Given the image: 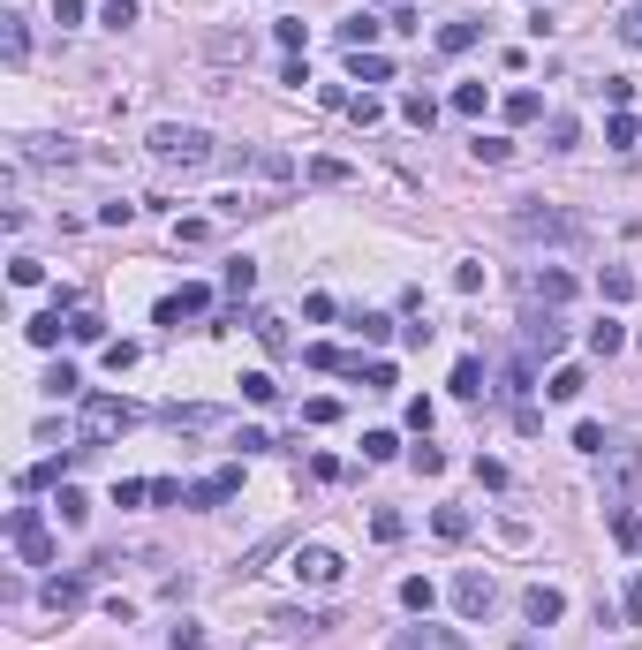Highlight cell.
<instances>
[{
  "mask_svg": "<svg viewBox=\"0 0 642 650\" xmlns=\"http://www.w3.org/2000/svg\"><path fill=\"white\" fill-rule=\"evenodd\" d=\"M635 492H642V439H612L597 454V507H605L620 545H635Z\"/></svg>",
  "mask_w": 642,
  "mask_h": 650,
  "instance_id": "obj_1",
  "label": "cell"
},
{
  "mask_svg": "<svg viewBox=\"0 0 642 650\" xmlns=\"http://www.w3.org/2000/svg\"><path fill=\"white\" fill-rule=\"evenodd\" d=\"M144 152H152V167H167V174H204L212 159H220V144L204 137V129H182V121H159L152 137H144Z\"/></svg>",
  "mask_w": 642,
  "mask_h": 650,
  "instance_id": "obj_2",
  "label": "cell"
},
{
  "mask_svg": "<svg viewBox=\"0 0 642 650\" xmlns=\"http://www.w3.org/2000/svg\"><path fill=\"white\" fill-rule=\"evenodd\" d=\"M507 227L522 242H590V220L582 212H559V205H514Z\"/></svg>",
  "mask_w": 642,
  "mask_h": 650,
  "instance_id": "obj_3",
  "label": "cell"
},
{
  "mask_svg": "<svg viewBox=\"0 0 642 650\" xmlns=\"http://www.w3.org/2000/svg\"><path fill=\"white\" fill-rule=\"evenodd\" d=\"M129 424H136V409L121 394H84V446L114 439V431H129Z\"/></svg>",
  "mask_w": 642,
  "mask_h": 650,
  "instance_id": "obj_4",
  "label": "cell"
},
{
  "mask_svg": "<svg viewBox=\"0 0 642 650\" xmlns=\"http://www.w3.org/2000/svg\"><path fill=\"white\" fill-rule=\"evenodd\" d=\"M8 537H16L23 567H53V537H46V522H38V507H16V514H8Z\"/></svg>",
  "mask_w": 642,
  "mask_h": 650,
  "instance_id": "obj_5",
  "label": "cell"
},
{
  "mask_svg": "<svg viewBox=\"0 0 642 650\" xmlns=\"http://www.w3.org/2000/svg\"><path fill=\"white\" fill-rule=\"evenodd\" d=\"M288 575H295V582H318V590H325V582H340V575H348V560H340L333 545H295Z\"/></svg>",
  "mask_w": 642,
  "mask_h": 650,
  "instance_id": "obj_6",
  "label": "cell"
},
{
  "mask_svg": "<svg viewBox=\"0 0 642 650\" xmlns=\"http://www.w3.org/2000/svg\"><path fill=\"white\" fill-rule=\"evenodd\" d=\"M454 605H461V620H484L491 605H499V582H491L484 567H469V575L454 582Z\"/></svg>",
  "mask_w": 642,
  "mask_h": 650,
  "instance_id": "obj_7",
  "label": "cell"
},
{
  "mask_svg": "<svg viewBox=\"0 0 642 650\" xmlns=\"http://www.w3.org/2000/svg\"><path fill=\"white\" fill-rule=\"evenodd\" d=\"M84 598H91V575H46L38 582V605H46V613H76Z\"/></svg>",
  "mask_w": 642,
  "mask_h": 650,
  "instance_id": "obj_8",
  "label": "cell"
},
{
  "mask_svg": "<svg viewBox=\"0 0 642 650\" xmlns=\"http://www.w3.org/2000/svg\"><path fill=\"white\" fill-rule=\"evenodd\" d=\"M522 341H529V356H559V348H567V325H559V310H537V318L522 325Z\"/></svg>",
  "mask_w": 642,
  "mask_h": 650,
  "instance_id": "obj_9",
  "label": "cell"
},
{
  "mask_svg": "<svg viewBox=\"0 0 642 650\" xmlns=\"http://www.w3.org/2000/svg\"><path fill=\"white\" fill-rule=\"evenodd\" d=\"M242 492V469H212V477H197L189 484V499L182 507H220V499H235Z\"/></svg>",
  "mask_w": 642,
  "mask_h": 650,
  "instance_id": "obj_10",
  "label": "cell"
},
{
  "mask_svg": "<svg viewBox=\"0 0 642 650\" xmlns=\"http://www.w3.org/2000/svg\"><path fill=\"white\" fill-rule=\"evenodd\" d=\"M23 159H31V167H76L84 152H76L68 137H23Z\"/></svg>",
  "mask_w": 642,
  "mask_h": 650,
  "instance_id": "obj_11",
  "label": "cell"
},
{
  "mask_svg": "<svg viewBox=\"0 0 642 650\" xmlns=\"http://www.w3.org/2000/svg\"><path fill=\"white\" fill-rule=\"evenodd\" d=\"M167 424L189 431V439H204V431H220V424H227V409H212V401H189V409H167Z\"/></svg>",
  "mask_w": 642,
  "mask_h": 650,
  "instance_id": "obj_12",
  "label": "cell"
},
{
  "mask_svg": "<svg viewBox=\"0 0 642 650\" xmlns=\"http://www.w3.org/2000/svg\"><path fill=\"white\" fill-rule=\"evenodd\" d=\"M386 650H469V643H461L454 628H401Z\"/></svg>",
  "mask_w": 642,
  "mask_h": 650,
  "instance_id": "obj_13",
  "label": "cell"
},
{
  "mask_svg": "<svg viewBox=\"0 0 642 650\" xmlns=\"http://www.w3.org/2000/svg\"><path fill=\"white\" fill-rule=\"evenodd\" d=\"M522 613H529V620H537V628H552V620H559V613H567V598H559L552 582H529V590H522Z\"/></svg>",
  "mask_w": 642,
  "mask_h": 650,
  "instance_id": "obj_14",
  "label": "cell"
},
{
  "mask_svg": "<svg viewBox=\"0 0 642 650\" xmlns=\"http://www.w3.org/2000/svg\"><path fill=\"white\" fill-rule=\"evenodd\" d=\"M212 310V288H182V295H167L159 303V325H182V318H204Z\"/></svg>",
  "mask_w": 642,
  "mask_h": 650,
  "instance_id": "obj_15",
  "label": "cell"
},
{
  "mask_svg": "<svg viewBox=\"0 0 642 650\" xmlns=\"http://www.w3.org/2000/svg\"><path fill=\"white\" fill-rule=\"evenodd\" d=\"M250 46H257L250 31H212V38H204V53H212V61H250Z\"/></svg>",
  "mask_w": 642,
  "mask_h": 650,
  "instance_id": "obj_16",
  "label": "cell"
},
{
  "mask_svg": "<svg viewBox=\"0 0 642 650\" xmlns=\"http://www.w3.org/2000/svg\"><path fill=\"white\" fill-rule=\"evenodd\" d=\"M529 288H537V303H544V310H559V303H567V295H575V280L559 273V265H544V273L529 280Z\"/></svg>",
  "mask_w": 642,
  "mask_h": 650,
  "instance_id": "obj_17",
  "label": "cell"
},
{
  "mask_svg": "<svg viewBox=\"0 0 642 650\" xmlns=\"http://www.w3.org/2000/svg\"><path fill=\"white\" fill-rule=\"evenodd\" d=\"M348 76L355 84H393V61L386 53H348Z\"/></svg>",
  "mask_w": 642,
  "mask_h": 650,
  "instance_id": "obj_18",
  "label": "cell"
},
{
  "mask_svg": "<svg viewBox=\"0 0 642 650\" xmlns=\"http://www.w3.org/2000/svg\"><path fill=\"white\" fill-rule=\"evenodd\" d=\"M0 53H8V61H23V53H31V23H23L16 8L0 16Z\"/></svg>",
  "mask_w": 642,
  "mask_h": 650,
  "instance_id": "obj_19",
  "label": "cell"
},
{
  "mask_svg": "<svg viewBox=\"0 0 642 650\" xmlns=\"http://www.w3.org/2000/svg\"><path fill=\"white\" fill-rule=\"evenodd\" d=\"M597 295H605V303H635V273H627V265H605V273H597Z\"/></svg>",
  "mask_w": 642,
  "mask_h": 650,
  "instance_id": "obj_20",
  "label": "cell"
},
{
  "mask_svg": "<svg viewBox=\"0 0 642 650\" xmlns=\"http://www.w3.org/2000/svg\"><path fill=\"white\" fill-rule=\"evenodd\" d=\"M272 628H280V635H318V628H333V620H325V613H295V605H280V613H272Z\"/></svg>",
  "mask_w": 642,
  "mask_h": 650,
  "instance_id": "obj_21",
  "label": "cell"
},
{
  "mask_svg": "<svg viewBox=\"0 0 642 650\" xmlns=\"http://www.w3.org/2000/svg\"><path fill=\"white\" fill-rule=\"evenodd\" d=\"M544 137H552L544 152H575V144H582V121H575V114H552V121H544Z\"/></svg>",
  "mask_w": 642,
  "mask_h": 650,
  "instance_id": "obj_22",
  "label": "cell"
},
{
  "mask_svg": "<svg viewBox=\"0 0 642 650\" xmlns=\"http://www.w3.org/2000/svg\"><path fill=\"white\" fill-rule=\"evenodd\" d=\"M250 333L272 348V356H288V318H272V310H257V318H250Z\"/></svg>",
  "mask_w": 642,
  "mask_h": 650,
  "instance_id": "obj_23",
  "label": "cell"
},
{
  "mask_svg": "<svg viewBox=\"0 0 642 650\" xmlns=\"http://www.w3.org/2000/svg\"><path fill=\"white\" fill-rule=\"evenodd\" d=\"M582 386H590V378H582L575 363H559V371L544 378V394H552V401H582Z\"/></svg>",
  "mask_w": 642,
  "mask_h": 650,
  "instance_id": "obj_24",
  "label": "cell"
},
{
  "mask_svg": "<svg viewBox=\"0 0 642 650\" xmlns=\"http://www.w3.org/2000/svg\"><path fill=\"white\" fill-rule=\"evenodd\" d=\"M378 31H386V23H371V16H348V23H340V46H348V53H371V38Z\"/></svg>",
  "mask_w": 642,
  "mask_h": 650,
  "instance_id": "obj_25",
  "label": "cell"
},
{
  "mask_svg": "<svg viewBox=\"0 0 642 650\" xmlns=\"http://www.w3.org/2000/svg\"><path fill=\"white\" fill-rule=\"evenodd\" d=\"M446 386H454L461 401H476V394H484V363H476V356H461V363H454V378H446Z\"/></svg>",
  "mask_w": 642,
  "mask_h": 650,
  "instance_id": "obj_26",
  "label": "cell"
},
{
  "mask_svg": "<svg viewBox=\"0 0 642 650\" xmlns=\"http://www.w3.org/2000/svg\"><path fill=\"white\" fill-rule=\"evenodd\" d=\"M431 530H439L446 545H461V537H469L476 522H469V507H439V514H431Z\"/></svg>",
  "mask_w": 642,
  "mask_h": 650,
  "instance_id": "obj_27",
  "label": "cell"
},
{
  "mask_svg": "<svg viewBox=\"0 0 642 650\" xmlns=\"http://www.w3.org/2000/svg\"><path fill=\"white\" fill-rule=\"evenodd\" d=\"M620 348H627V325L597 318V325H590V356H620Z\"/></svg>",
  "mask_w": 642,
  "mask_h": 650,
  "instance_id": "obj_28",
  "label": "cell"
},
{
  "mask_svg": "<svg viewBox=\"0 0 642 650\" xmlns=\"http://www.w3.org/2000/svg\"><path fill=\"white\" fill-rule=\"evenodd\" d=\"M303 363H310V371H355V378H363V363H355V356H340V348H303Z\"/></svg>",
  "mask_w": 642,
  "mask_h": 650,
  "instance_id": "obj_29",
  "label": "cell"
},
{
  "mask_svg": "<svg viewBox=\"0 0 642 650\" xmlns=\"http://www.w3.org/2000/svg\"><path fill=\"white\" fill-rule=\"evenodd\" d=\"M484 38V23H439V53H469Z\"/></svg>",
  "mask_w": 642,
  "mask_h": 650,
  "instance_id": "obj_30",
  "label": "cell"
},
{
  "mask_svg": "<svg viewBox=\"0 0 642 650\" xmlns=\"http://www.w3.org/2000/svg\"><path fill=\"white\" fill-rule=\"evenodd\" d=\"M46 394H53V401H76V394H84V378H76V363H53V371H46Z\"/></svg>",
  "mask_w": 642,
  "mask_h": 650,
  "instance_id": "obj_31",
  "label": "cell"
},
{
  "mask_svg": "<svg viewBox=\"0 0 642 650\" xmlns=\"http://www.w3.org/2000/svg\"><path fill=\"white\" fill-rule=\"evenodd\" d=\"M53 507H61V522H68V530H84V522H91V499L76 492V484H61V499H53Z\"/></svg>",
  "mask_w": 642,
  "mask_h": 650,
  "instance_id": "obj_32",
  "label": "cell"
},
{
  "mask_svg": "<svg viewBox=\"0 0 642 650\" xmlns=\"http://www.w3.org/2000/svg\"><path fill=\"white\" fill-rule=\"evenodd\" d=\"M310 182H325V189H348V182H355V167H348V159H310Z\"/></svg>",
  "mask_w": 642,
  "mask_h": 650,
  "instance_id": "obj_33",
  "label": "cell"
},
{
  "mask_svg": "<svg viewBox=\"0 0 642 650\" xmlns=\"http://www.w3.org/2000/svg\"><path fill=\"white\" fill-rule=\"evenodd\" d=\"M401 605H408V613H431V605H439V590H431L423 575H408V582H401Z\"/></svg>",
  "mask_w": 642,
  "mask_h": 650,
  "instance_id": "obj_34",
  "label": "cell"
},
{
  "mask_svg": "<svg viewBox=\"0 0 642 650\" xmlns=\"http://www.w3.org/2000/svg\"><path fill=\"white\" fill-rule=\"evenodd\" d=\"M401 114L416 121V129H431V121H439V99H431V91H408V99H401Z\"/></svg>",
  "mask_w": 642,
  "mask_h": 650,
  "instance_id": "obj_35",
  "label": "cell"
},
{
  "mask_svg": "<svg viewBox=\"0 0 642 650\" xmlns=\"http://www.w3.org/2000/svg\"><path fill=\"white\" fill-rule=\"evenodd\" d=\"M469 152H476V167H507V159H514V144H507V137H476Z\"/></svg>",
  "mask_w": 642,
  "mask_h": 650,
  "instance_id": "obj_36",
  "label": "cell"
},
{
  "mask_svg": "<svg viewBox=\"0 0 642 650\" xmlns=\"http://www.w3.org/2000/svg\"><path fill=\"white\" fill-rule=\"evenodd\" d=\"M23 333H31V348H61V310H46V318H31Z\"/></svg>",
  "mask_w": 642,
  "mask_h": 650,
  "instance_id": "obj_37",
  "label": "cell"
},
{
  "mask_svg": "<svg viewBox=\"0 0 642 650\" xmlns=\"http://www.w3.org/2000/svg\"><path fill=\"white\" fill-rule=\"evenodd\" d=\"M393 454H401L393 431H363V462H393Z\"/></svg>",
  "mask_w": 642,
  "mask_h": 650,
  "instance_id": "obj_38",
  "label": "cell"
},
{
  "mask_svg": "<svg viewBox=\"0 0 642 650\" xmlns=\"http://www.w3.org/2000/svg\"><path fill=\"white\" fill-rule=\"evenodd\" d=\"M401 530H408V522H401L393 507H378V514H371V537H378V545H401Z\"/></svg>",
  "mask_w": 642,
  "mask_h": 650,
  "instance_id": "obj_39",
  "label": "cell"
},
{
  "mask_svg": "<svg viewBox=\"0 0 642 650\" xmlns=\"http://www.w3.org/2000/svg\"><path fill=\"white\" fill-rule=\"evenodd\" d=\"M272 46H288V53H303V46H310V23H295V16H288V23H272Z\"/></svg>",
  "mask_w": 642,
  "mask_h": 650,
  "instance_id": "obj_40",
  "label": "cell"
},
{
  "mask_svg": "<svg viewBox=\"0 0 642 650\" xmlns=\"http://www.w3.org/2000/svg\"><path fill=\"white\" fill-rule=\"evenodd\" d=\"M250 167H257V174H265V182H288V174H295V159H288V152H257V159H250Z\"/></svg>",
  "mask_w": 642,
  "mask_h": 650,
  "instance_id": "obj_41",
  "label": "cell"
},
{
  "mask_svg": "<svg viewBox=\"0 0 642 650\" xmlns=\"http://www.w3.org/2000/svg\"><path fill=\"white\" fill-rule=\"evenodd\" d=\"M257 288V265H250V257H235V265H227V295H235V303H242V295H250Z\"/></svg>",
  "mask_w": 642,
  "mask_h": 650,
  "instance_id": "obj_42",
  "label": "cell"
},
{
  "mask_svg": "<svg viewBox=\"0 0 642 650\" xmlns=\"http://www.w3.org/2000/svg\"><path fill=\"white\" fill-rule=\"evenodd\" d=\"M635 137H642V121H635V114H612V121H605V144H620V152H627Z\"/></svg>",
  "mask_w": 642,
  "mask_h": 650,
  "instance_id": "obj_43",
  "label": "cell"
},
{
  "mask_svg": "<svg viewBox=\"0 0 642 650\" xmlns=\"http://www.w3.org/2000/svg\"><path fill=\"white\" fill-rule=\"evenodd\" d=\"M537 114H544L537 91H507V121H537Z\"/></svg>",
  "mask_w": 642,
  "mask_h": 650,
  "instance_id": "obj_44",
  "label": "cell"
},
{
  "mask_svg": "<svg viewBox=\"0 0 642 650\" xmlns=\"http://www.w3.org/2000/svg\"><path fill=\"white\" fill-rule=\"evenodd\" d=\"M167 650H212V643H204V628H197V620H174V635H167Z\"/></svg>",
  "mask_w": 642,
  "mask_h": 650,
  "instance_id": "obj_45",
  "label": "cell"
},
{
  "mask_svg": "<svg viewBox=\"0 0 642 650\" xmlns=\"http://www.w3.org/2000/svg\"><path fill=\"white\" fill-rule=\"evenodd\" d=\"M242 394H250V401H257V409H272V401H280V386H272V378H265V371H250V378H242Z\"/></svg>",
  "mask_w": 642,
  "mask_h": 650,
  "instance_id": "obj_46",
  "label": "cell"
},
{
  "mask_svg": "<svg viewBox=\"0 0 642 650\" xmlns=\"http://www.w3.org/2000/svg\"><path fill=\"white\" fill-rule=\"evenodd\" d=\"M499 394L522 409V394H529V363H507V378H499Z\"/></svg>",
  "mask_w": 642,
  "mask_h": 650,
  "instance_id": "obj_47",
  "label": "cell"
},
{
  "mask_svg": "<svg viewBox=\"0 0 642 650\" xmlns=\"http://www.w3.org/2000/svg\"><path fill=\"white\" fill-rule=\"evenodd\" d=\"M99 23H106V31H129V23H136V0H106Z\"/></svg>",
  "mask_w": 642,
  "mask_h": 650,
  "instance_id": "obj_48",
  "label": "cell"
},
{
  "mask_svg": "<svg viewBox=\"0 0 642 650\" xmlns=\"http://www.w3.org/2000/svg\"><path fill=\"white\" fill-rule=\"evenodd\" d=\"M99 333H106V325L91 318V310H68V341H99Z\"/></svg>",
  "mask_w": 642,
  "mask_h": 650,
  "instance_id": "obj_49",
  "label": "cell"
},
{
  "mask_svg": "<svg viewBox=\"0 0 642 650\" xmlns=\"http://www.w3.org/2000/svg\"><path fill=\"white\" fill-rule=\"evenodd\" d=\"M355 333H363V341H393V318H378V310H363V318H355Z\"/></svg>",
  "mask_w": 642,
  "mask_h": 650,
  "instance_id": "obj_50",
  "label": "cell"
},
{
  "mask_svg": "<svg viewBox=\"0 0 642 650\" xmlns=\"http://www.w3.org/2000/svg\"><path fill=\"white\" fill-rule=\"evenodd\" d=\"M8 280H16V288H38V280H46V265H38V257H16V265H8Z\"/></svg>",
  "mask_w": 642,
  "mask_h": 650,
  "instance_id": "obj_51",
  "label": "cell"
},
{
  "mask_svg": "<svg viewBox=\"0 0 642 650\" xmlns=\"http://www.w3.org/2000/svg\"><path fill=\"white\" fill-rule=\"evenodd\" d=\"M454 114H484V84H454Z\"/></svg>",
  "mask_w": 642,
  "mask_h": 650,
  "instance_id": "obj_52",
  "label": "cell"
},
{
  "mask_svg": "<svg viewBox=\"0 0 642 650\" xmlns=\"http://www.w3.org/2000/svg\"><path fill=\"white\" fill-rule=\"evenodd\" d=\"M575 446H582V454H605L612 439H605V424H575Z\"/></svg>",
  "mask_w": 642,
  "mask_h": 650,
  "instance_id": "obj_53",
  "label": "cell"
},
{
  "mask_svg": "<svg viewBox=\"0 0 642 650\" xmlns=\"http://www.w3.org/2000/svg\"><path fill=\"white\" fill-rule=\"evenodd\" d=\"M363 386H371V394H393V363H363Z\"/></svg>",
  "mask_w": 642,
  "mask_h": 650,
  "instance_id": "obj_54",
  "label": "cell"
},
{
  "mask_svg": "<svg viewBox=\"0 0 642 650\" xmlns=\"http://www.w3.org/2000/svg\"><path fill=\"white\" fill-rule=\"evenodd\" d=\"M378 114H386V106H378V99H348V121H355V129H371Z\"/></svg>",
  "mask_w": 642,
  "mask_h": 650,
  "instance_id": "obj_55",
  "label": "cell"
},
{
  "mask_svg": "<svg viewBox=\"0 0 642 650\" xmlns=\"http://www.w3.org/2000/svg\"><path fill=\"white\" fill-rule=\"evenodd\" d=\"M454 288H461V295L484 288V265H476V257H469V265H454Z\"/></svg>",
  "mask_w": 642,
  "mask_h": 650,
  "instance_id": "obj_56",
  "label": "cell"
},
{
  "mask_svg": "<svg viewBox=\"0 0 642 650\" xmlns=\"http://www.w3.org/2000/svg\"><path fill=\"white\" fill-rule=\"evenodd\" d=\"M136 363V341H106V371H129Z\"/></svg>",
  "mask_w": 642,
  "mask_h": 650,
  "instance_id": "obj_57",
  "label": "cell"
},
{
  "mask_svg": "<svg viewBox=\"0 0 642 650\" xmlns=\"http://www.w3.org/2000/svg\"><path fill=\"white\" fill-rule=\"evenodd\" d=\"M333 416H340V401H325V394L303 401V424H333Z\"/></svg>",
  "mask_w": 642,
  "mask_h": 650,
  "instance_id": "obj_58",
  "label": "cell"
},
{
  "mask_svg": "<svg viewBox=\"0 0 642 650\" xmlns=\"http://www.w3.org/2000/svg\"><path fill=\"white\" fill-rule=\"evenodd\" d=\"M53 477H61V462H31L23 469V492H38V484H53Z\"/></svg>",
  "mask_w": 642,
  "mask_h": 650,
  "instance_id": "obj_59",
  "label": "cell"
},
{
  "mask_svg": "<svg viewBox=\"0 0 642 650\" xmlns=\"http://www.w3.org/2000/svg\"><path fill=\"white\" fill-rule=\"evenodd\" d=\"M620 38H627V46L642 53V0H635V8H627V16H620Z\"/></svg>",
  "mask_w": 642,
  "mask_h": 650,
  "instance_id": "obj_60",
  "label": "cell"
},
{
  "mask_svg": "<svg viewBox=\"0 0 642 650\" xmlns=\"http://www.w3.org/2000/svg\"><path fill=\"white\" fill-rule=\"evenodd\" d=\"M620 605H627V613H642V575H627V598Z\"/></svg>",
  "mask_w": 642,
  "mask_h": 650,
  "instance_id": "obj_61",
  "label": "cell"
},
{
  "mask_svg": "<svg viewBox=\"0 0 642 650\" xmlns=\"http://www.w3.org/2000/svg\"><path fill=\"white\" fill-rule=\"evenodd\" d=\"M514 650H537V643H514Z\"/></svg>",
  "mask_w": 642,
  "mask_h": 650,
  "instance_id": "obj_62",
  "label": "cell"
},
{
  "mask_svg": "<svg viewBox=\"0 0 642 650\" xmlns=\"http://www.w3.org/2000/svg\"><path fill=\"white\" fill-rule=\"evenodd\" d=\"M635 545H642V522H635Z\"/></svg>",
  "mask_w": 642,
  "mask_h": 650,
  "instance_id": "obj_63",
  "label": "cell"
}]
</instances>
